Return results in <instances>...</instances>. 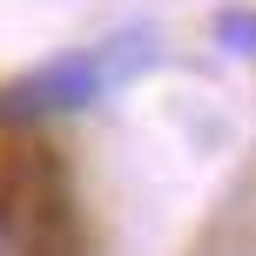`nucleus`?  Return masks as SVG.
<instances>
[{
	"mask_svg": "<svg viewBox=\"0 0 256 256\" xmlns=\"http://www.w3.org/2000/svg\"><path fill=\"white\" fill-rule=\"evenodd\" d=\"M230 48H243V54H256V14H222V27H216Z\"/></svg>",
	"mask_w": 256,
	"mask_h": 256,
	"instance_id": "obj_2",
	"label": "nucleus"
},
{
	"mask_svg": "<svg viewBox=\"0 0 256 256\" xmlns=\"http://www.w3.org/2000/svg\"><path fill=\"white\" fill-rule=\"evenodd\" d=\"M148 61H155L148 34H115V40H102V48L54 54V61H40L34 74H20L7 94H0V115L34 122V115H68V108H88V102H102L115 81L142 74Z\"/></svg>",
	"mask_w": 256,
	"mask_h": 256,
	"instance_id": "obj_1",
	"label": "nucleus"
}]
</instances>
